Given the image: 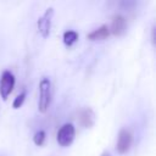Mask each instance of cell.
I'll list each match as a JSON object with an SVG mask.
<instances>
[{"label": "cell", "instance_id": "obj_12", "mask_svg": "<svg viewBox=\"0 0 156 156\" xmlns=\"http://www.w3.org/2000/svg\"><path fill=\"white\" fill-rule=\"evenodd\" d=\"M151 40L152 43H155V27L151 28Z\"/></svg>", "mask_w": 156, "mask_h": 156}, {"label": "cell", "instance_id": "obj_11", "mask_svg": "<svg viewBox=\"0 0 156 156\" xmlns=\"http://www.w3.org/2000/svg\"><path fill=\"white\" fill-rule=\"evenodd\" d=\"M45 136H46V134H45L44 130H38V132L34 134V136H33L34 144H37V145H39V146L43 145L44 141H45Z\"/></svg>", "mask_w": 156, "mask_h": 156}, {"label": "cell", "instance_id": "obj_6", "mask_svg": "<svg viewBox=\"0 0 156 156\" xmlns=\"http://www.w3.org/2000/svg\"><path fill=\"white\" fill-rule=\"evenodd\" d=\"M108 29L115 35H122L127 29V21L124 18V16H122L119 13L113 15L112 20H111V26L108 27Z\"/></svg>", "mask_w": 156, "mask_h": 156}, {"label": "cell", "instance_id": "obj_5", "mask_svg": "<svg viewBox=\"0 0 156 156\" xmlns=\"http://www.w3.org/2000/svg\"><path fill=\"white\" fill-rule=\"evenodd\" d=\"M133 141V135L130 133L129 129L127 128H122L118 133V138H117V144H116V149L119 154H126L132 145Z\"/></svg>", "mask_w": 156, "mask_h": 156}, {"label": "cell", "instance_id": "obj_7", "mask_svg": "<svg viewBox=\"0 0 156 156\" xmlns=\"http://www.w3.org/2000/svg\"><path fill=\"white\" fill-rule=\"evenodd\" d=\"M95 122V113L90 107H85L79 112V123L84 128H90Z\"/></svg>", "mask_w": 156, "mask_h": 156}, {"label": "cell", "instance_id": "obj_4", "mask_svg": "<svg viewBox=\"0 0 156 156\" xmlns=\"http://www.w3.org/2000/svg\"><path fill=\"white\" fill-rule=\"evenodd\" d=\"M52 16H54V9L49 7L45 10V12L38 18L37 26H38V30L41 34V37L46 38L50 34V29H51V21H52Z\"/></svg>", "mask_w": 156, "mask_h": 156}, {"label": "cell", "instance_id": "obj_9", "mask_svg": "<svg viewBox=\"0 0 156 156\" xmlns=\"http://www.w3.org/2000/svg\"><path fill=\"white\" fill-rule=\"evenodd\" d=\"M78 40V33L76 30H66L63 33V43L67 46H72Z\"/></svg>", "mask_w": 156, "mask_h": 156}, {"label": "cell", "instance_id": "obj_13", "mask_svg": "<svg viewBox=\"0 0 156 156\" xmlns=\"http://www.w3.org/2000/svg\"><path fill=\"white\" fill-rule=\"evenodd\" d=\"M101 156H111V155H110V152H107V151H104V152L101 154Z\"/></svg>", "mask_w": 156, "mask_h": 156}, {"label": "cell", "instance_id": "obj_1", "mask_svg": "<svg viewBox=\"0 0 156 156\" xmlns=\"http://www.w3.org/2000/svg\"><path fill=\"white\" fill-rule=\"evenodd\" d=\"M51 82L49 78H41L39 83V100H38V110L44 113L48 111L51 102Z\"/></svg>", "mask_w": 156, "mask_h": 156}, {"label": "cell", "instance_id": "obj_2", "mask_svg": "<svg viewBox=\"0 0 156 156\" xmlns=\"http://www.w3.org/2000/svg\"><path fill=\"white\" fill-rule=\"evenodd\" d=\"M74 135H76L74 126L72 123H65L60 127V129L57 132V135H56V139H57V143L61 146H68L73 143Z\"/></svg>", "mask_w": 156, "mask_h": 156}, {"label": "cell", "instance_id": "obj_8", "mask_svg": "<svg viewBox=\"0 0 156 156\" xmlns=\"http://www.w3.org/2000/svg\"><path fill=\"white\" fill-rule=\"evenodd\" d=\"M110 35V29H108V26L107 24H102L100 26L99 28L91 30L90 33H88L87 38L90 39V40H101V39H105Z\"/></svg>", "mask_w": 156, "mask_h": 156}, {"label": "cell", "instance_id": "obj_10", "mask_svg": "<svg viewBox=\"0 0 156 156\" xmlns=\"http://www.w3.org/2000/svg\"><path fill=\"white\" fill-rule=\"evenodd\" d=\"M26 95H27V91H26V90H23L22 93H20V94L15 98V100H13V102H12V107H13V108H20V107L22 106L24 99H26Z\"/></svg>", "mask_w": 156, "mask_h": 156}, {"label": "cell", "instance_id": "obj_3", "mask_svg": "<svg viewBox=\"0 0 156 156\" xmlns=\"http://www.w3.org/2000/svg\"><path fill=\"white\" fill-rule=\"evenodd\" d=\"M15 87V76L9 69L4 71L0 77V95L2 100H6Z\"/></svg>", "mask_w": 156, "mask_h": 156}]
</instances>
